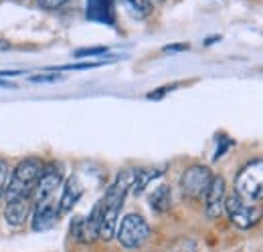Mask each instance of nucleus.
Listing matches in <instances>:
<instances>
[{"label": "nucleus", "mask_w": 263, "mask_h": 252, "mask_svg": "<svg viewBox=\"0 0 263 252\" xmlns=\"http://www.w3.org/2000/svg\"><path fill=\"white\" fill-rule=\"evenodd\" d=\"M118 4L124 8V12L136 18V20H144L154 12V4L152 0H118Z\"/></svg>", "instance_id": "ddd939ff"}, {"label": "nucleus", "mask_w": 263, "mask_h": 252, "mask_svg": "<svg viewBox=\"0 0 263 252\" xmlns=\"http://www.w3.org/2000/svg\"><path fill=\"white\" fill-rule=\"evenodd\" d=\"M8 180H10V167H8V161H6V159H0V198H2L4 192H6Z\"/></svg>", "instance_id": "6ab92c4d"}, {"label": "nucleus", "mask_w": 263, "mask_h": 252, "mask_svg": "<svg viewBox=\"0 0 263 252\" xmlns=\"http://www.w3.org/2000/svg\"><path fill=\"white\" fill-rule=\"evenodd\" d=\"M225 212L229 216V220L241 228V230H247V228H253L255 224H259L263 218V208L259 206H253L245 200H241L239 196H227L225 200Z\"/></svg>", "instance_id": "39448f33"}, {"label": "nucleus", "mask_w": 263, "mask_h": 252, "mask_svg": "<svg viewBox=\"0 0 263 252\" xmlns=\"http://www.w3.org/2000/svg\"><path fill=\"white\" fill-rule=\"evenodd\" d=\"M219 38H221V36H211V38H206V40H204V45L209 47L211 43H215V40H219Z\"/></svg>", "instance_id": "393cba45"}, {"label": "nucleus", "mask_w": 263, "mask_h": 252, "mask_svg": "<svg viewBox=\"0 0 263 252\" xmlns=\"http://www.w3.org/2000/svg\"><path fill=\"white\" fill-rule=\"evenodd\" d=\"M36 2H39V6L45 8V10H57V8H61L63 4H67V0H36Z\"/></svg>", "instance_id": "aec40b11"}, {"label": "nucleus", "mask_w": 263, "mask_h": 252, "mask_svg": "<svg viewBox=\"0 0 263 252\" xmlns=\"http://www.w3.org/2000/svg\"><path fill=\"white\" fill-rule=\"evenodd\" d=\"M45 170V163L39 158H27L16 163V167L10 172V180L6 186V202L18 200V198H31L34 186Z\"/></svg>", "instance_id": "f03ea898"}, {"label": "nucleus", "mask_w": 263, "mask_h": 252, "mask_svg": "<svg viewBox=\"0 0 263 252\" xmlns=\"http://www.w3.org/2000/svg\"><path fill=\"white\" fill-rule=\"evenodd\" d=\"M61 184H63V170H61V165L59 163L45 165V170H43V174H41V178H39V182L34 186L33 194H31L33 206H39V204H43L47 200H53L55 192L61 188Z\"/></svg>", "instance_id": "0eeeda50"}, {"label": "nucleus", "mask_w": 263, "mask_h": 252, "mask_svg": "<svg viewBox=\"0 0 263 252\" xmlns=\"http://www.w3.org/2000/svg\"><path fill=\"white\" fill-rule=\"evenodd\" d=\"M178 51H189V45L186 43H176V45L164 47V53H178Z\"/></svg>", "instance_id": "412c9836"}, {"label": "nucleus", "mask_w": 263, "mask_h": 252, "mask_svg": "<svg viewBox=\"0 0 263 252\" xmlns=\"http://www.w3.org/2000/svg\"><path fill=\"white\" fill-rule=\"evenodd\" d=\"M213 172L209 165H202V163H195V165H189L182 176H180V190L186 198H202L206 194V190L213 182Z\"/></svg>", "instance_id": "423d86ee"}, {"label": "nucleus", "mask_w": 263, "mask_h": 252, "mask_svg": "<svg viewBox=\"0 0 263 252\" xmlns=\"http://www.w3.org/2000/svg\"><path fill=\"white\" fill-rule=\"evenodd\" d=\"M225 200H227L225 178L215 176L209 190H206V194H204V214L209 218H219L225 212Z\"/></svg>", "instance_id": "6e6552de"}, {"label": "nucleus", "mask_w": 263, "mask_h": 252, "mask_svg": "<svg viewBox=\"0 0 263 252\" xmlns=\"http://www.w3.org/2000/svg\"><path fill=\"white\" fill-rule=\"evenodd\" d=\"M10 49V43H6V40H0V51H8Z\"/></svg>", "instance_id": "b1692460"}, {"label": "nucleus", "mask_w": 263, "mask_h": 252, "mask_svg": "<svg viewBox=\"0 0 263 252\" xmlns=\"http://www.w3.org/2000/svg\"><path fill=\"white\" fill-rule=\"evenodd\" d=\"M162 167H150V170H140V172H136V178H134V184H132V190H134V194H142L144 188H148V184L154 180V178H158V176H162Z\"/></svg>", "instance_id": "2eb2a0df"}, {"label": "nucleus", "mask_w": 263, "mask_h": 252, "mask_svg": "<svg viewBox=\"0 0 263 252\" xmlns=\"http://www.w3.org/2000/svg\"><path fill=\"white\" fill-rule=\"evenodd\" d=\"M107 53V47H89V49H77L73 53L75 59H85V57H101Z\"/></svg>", "instance_id": "dca6fc26"}, {"label": "nucleus", "mask_w": 263, "mask_h": 252, "mask_svg": "<svg viewBox=\"0 0 263 252\" xmlns=\"http://www.w3.org/2000/svg\"><path fill=\"white\" fill-rule=\"evenodd\" d=\"M0 89H16V85L8 79H0Z\"/></svg>", "instance_id": "5701e85b"}, {"label": "nucleus", "mask_w": 263, "mask_h": 252, "mask_svg": "<svg viewBox=\"0 0 263 252\" xmlns=\"http://www.w3.org/2000/svg\"><path fill=\"white\" fill-rule=\"evenodd\" d=\"M235 196H239L245 202H259L263 200V159L247 161L237 178H235Z\"/></svg>", "instance_id": "7ed1b4c3"}, {"label": "nucleus", "mask_w": 263, "mask_h": 252, "mask_svg": "<svg viewBox=\"0 0 263 252\" xmlns=\"http://www.w3.org/2000/svg\"><path fill=\"white\" fill-rule=\"evenodd\" d=\"M105 63H111V61H93V63H73V65H65V67H59L55 71H87V69H96V67H101Z\"/></svg>", "instance_id": "a211bd4d"}, {"label": "nucleus", "mask_w": 263, "mask_h": 252, "mask_svg": "<svg viewBox=\"0 0 263 252\" xmlns=\"http://www.w3.org/2000/svg\"><path fill=\"white\" fill-rule=\"evenodd\" d=\"M174 89V85H170V87H162V89H156V91H152V93L148 95V99H158V97H164L166 91H172Z\"/></svg>", "instance_id": "4be33fe9"}, {"label": "nucleus", "mask_w": 263, "mask_h": 252, "mask_svg": "<svg viewBox=\"0 0 263 252\" xmlns=\"http://www.w3.org/2000/svg\"><path fill=\"white\" fill-rule=\"evenodd\" d=\"M154 2H164V0H152V4H154Z\"/></svg>", "instance_id": "a878e982"}, {"label": "nucleus", "mask_w": 263, "mask_h": 252, "mask_svg": "<svg viewBox=\"0 0 263 252\" xmlns=\"http://www.w3.org/2000/svg\"><path fill=\"white\" fill-rule=\"evenodd\" d=\"M65 77L59 75V73H39V75H31L29 81L31 83H57V81H63Z\"/></svg>", "instance_id": "f3484780"}, {"label": "nucleus", "mask_w": 263, "mask_h": 252, "mask_svg": "<svg viewBox=\"0 0 263 252\" xmlns=\"http://www.w3.org/2000/svg\"><path fill=\"white\" fill-rule=\"evenodd\" d=\"M81 196H83V184L79 182V178H77V176L67 178V182L63 184V194H61L59 204H57V206H59V214L71 212L73 206L81 200Z\"/></svg>", "instance_id": "f8f14e48"}, {"label": "nucleus", "mask_w": 263, "mask_h": 252, "mask_svg": "<svg viewBox=\"0 0 263 252\" xmlns=\"http://www.w3.org/2000/svg\"><path fill=\"white\" fill-rule=\"evenodd\" d=\"M148 204H150V208L154 210V212H168L170 210V206H172V192H170V186H158V188H154L150 192V196H148Z\"/></svg>", "instance_id": "4468645a"}, {"label": "nucleus", "mask_w": 263, "mask_h": 252, "mask_svg": "<svg viewBox=\"0 0 263 252\" xmlns=\"http://www.w3.org/2000/svg\"><path fill=\"white\" fill-rule=\"evenodd\" d=\"M136 178V170H122L114 184L107 188L105 196L99 200L101 202V226H99V238L101 240H111L116 236L118 230V222H120V210L122 204L128 196V192L132 190Z\"/></svg>", "instance_id": "f257e3e1"}, {"label": "nucleus", "mask_w": 263, "mask_h": 252, "mask_svg": "<svg viewBox=\"0 0 263 252\" xmlns=\"http://www.w3.org/2000/svg\"><path fill=\"white\" fill-rule=\"evenodd\" d=\"M59 206L55 204V200H47L39 206H33V218H31V228L34 232H45L51 230L55 226V222L59 220Z\"/></svg>", "instance_id": "1a4fd4ad"}, {"label": "nucleus", "mask_w": 263, "mask_h": 252, "mask_svg": "<svg viewBox=\"0 0 263 252\" xmlns=\"http://www.w3.org/2000/svg\"><path fill=\"white\" fill-rule=\"evenodd\" d=\"M31 212H33V202H31V198H18V200L6 202L4 220L8 222L12 228H21L25 222L29 220Z\"/></svg>", "instance_id": "9b49d317"}, {"label": "nucleus", "mask_w": 263, "mask_h": 252, "mask_svg": "<svg viewBox=\"0 0 263 252\" xmlns=\"http://www.w3.org/2000/svg\"><path fill=\"white\" fill-rule=\"evenodd\" d=\"M116 238L124 248H140L150 238V224L136 212L126 214L122 222H118Z\"/></svg>", "instance_id": "20e7f679"}, {"label": "nucleus", "mask_w": 263, "mask_h": 252, "mask_svg": "<svg viewBox=\"0 0 263 252\" xmlns=\"http://www.w3.org/2000/svg\"><path fill=\"white\" fill-rule=\"evenodd\" d=\"M116 0H87L85 2V16L93 23L114 27L116 25Z\"/></svg>", "instance_id": "9d476101"}]
</instances>
